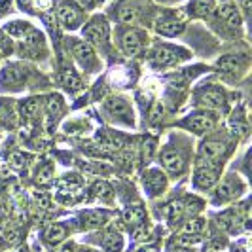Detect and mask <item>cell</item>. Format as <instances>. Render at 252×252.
<instances>
[{
    "label": "cell",
    "mask_w": 252,
    "mask_h": 252,
    "mask_svg": "<svg viewBox=\"0 0 252 252\" xmlns=\"http://www.w3.org/2000/svg\"><path fill=\"white\" fill-rule=\"evenodd\" d=\"M104 108L106 112L112 116L114 120L126 124V126H133V110H131V104L122 99V97H110L104 102Z\"/></svg>",
    "instance_id": "obj_1"
},
{
    "label": "cell",
    "mask_w": 252,
    "mask_h": 252,
    "mask_svg": "<svg viewBox=\"0 0 252 252\" xmlns=\"http://www.w3.org/2000/svg\"><path fill=\"white\" fill-rule=\"evenodd\" d=\"M188 53L180 48H173V46H159L152 53V61L156 66H171V64L178 63L182 59H186Z\"/></svg>",
    "instance_id": "obj_2"
},
{
    "label": "cell",
    "mask_w": 252,
    "mask_h": 252,
    "mask_svg": "<svg viewBox=\"0 0 252 252\" xmlns=\"http://www.w3.org/2000/svg\"><path fill=\"white\" fill-rule=\"evenodd\" d=\"M227 144L222 140L209 139L205 140L199 148V158H197V165H207V163H215L222 158V154L226 152Z\"/></svg>",
    "instance_id": "obj_3"
},
{
    "label": "cell",
    "mask_w": 252,
    "mask_h": 252,
    "mask_svg": "<svg viewBox=\"0 0 252 252\" xmlns=\"http://www.w3.org/2000/svg\"><path fill=\"white\" fill-rule=\"evenodd\" d=\"M108 32H110L108 23L102 17H95L84 27V38L89 44H104L108 40Z\"/></svg>",
    "instance_id": "obj_4"
},
{
    "label": "cell",
    "mask_w": 252,
    "mask_h": 252,
    "mask_svg": "<svg viewBox=\"0 0 252 252\" xmlns=\"http://www.w3.org/2000/svg\"><path fill=\"white\" fill-rule=\"evenodd\" d=\"M197 101L199 104L207 106L209 110H220L226 106V93H224V89L215 88V86L203 88L197 95Z\"/></svg>",
    "instance_id": "obj_5"
},
{
    "label": "cell",
    "mask_w": 252,
    "mask_h": 252,
    "mask_svg": "<svg viewBox=\"0 0 252 252\" xmlns=\"http://www.w3.org/2000/svg\"><path fill=\"white\" fill-rule=\"evenodd\" d=\"M72 44V53H74V57L78 59V63L82 64L86 70H95L97 68V57H95V51L93 48L86 44V42H80V40H72L70 42Z\"/></svg>",
    "instance_id": "obj_6"
},
{
    "label": "cell",
    "mask_w": 252,
    "mask_h": 252,
    "mask_svg": "<svg viewBox=\"0 0 252 252\" xmlns=\"http://www.w3.org/2000/svg\"><path fill=\"white\" fill-rule=\"evenodd\" d=\"M215 124L216 120L211 112H193L182 122V126L189 129V131H193V133H205V131L213 129Z\"/></svg>",
    "instance_id": "obj_7"
},
{
    "label": "cell",
    "mask_w": 252,
    "mask_h": 252,
    "mask_svg": "<svg viewBox=\"0 0 252 252\" xmlns=\"http://www.w3.org/2000/svg\"><path fill=\"white\" fill-rule=\"evenodd\" d=\"M218 173H220V167H215L213 163L197 165V171H195V177H193V184L199 189L213 188L216 184V180H218Z\"/></svg>",
    "instance_id": "obj_8"
},
{
    "label": "cell",
    "mask_w": 252,
    "mask_h": 252,
    "mask_svg": "<svg viewBox=\"0 0 252 252\" xmlns=\"http://www.w3.org/2000/svg\"><path fill=\"white\" fill-rule=\"evenodd\" d=\"M243 189H245V186L239 182V178L235 180V177H229L226 180H222V184L215 189V201L226 203L233 197H237Z\"/></svg>",
    "instance_id": "obj_9"
},
{
    "label": "cell",
    "mask_w": 252,
    "mask_h": 252,
    "mask_svg": "<svg viewBox=\"0 0 252 252\" xmlns=\"http://www.w3.org/2000/svg\"><path fill=\"white\" fill-rule=\"evenodd\" d=\"M57 19L63 23L66 29H74L82 21V12L72 2H61L57 6Z\"/></svg>",
    "instance_id": "obj_10"
},
{
    "label": "cell",
    "mask_w": 252,
    "mask_h": 252,
    "mask_svg": "<svg viewBox=\"0 0 252 252\" xmlns=\"http://www.w3.org/2000/svg\"><path fill=\"white\" fill-rule=\"evenodd\" d=\"M142 184H144V189L154 197V195L161 193V191L165 189V186H167V178H165V175H161V171L150 169V171H146V173L142 175Z\"/></svg>",
    "instance_id": "obj_11"
},
{
    "label": "cell",
    "mask_w": 252,
    "mask_h": 252,
    "mask_svg": "<svg viewBox=\"0 0 252 252\" xmlns=\"http://www.w3.org/2000/svg\"><path fill=\"white\" fill-rule=\"evenodd\" d=\"M161 163L163 167L169 171V173H173V175H180L182 171H184V158H182V154L175 148H165L161 152Z\"/></svg>",
    "instance_id": "obj_12"
},
{
    "label": "cell",
    "mask_w": 252,
    "mask_h": 252,
    "mask_svg": "<svg viewBox=\"0 0 252 252\" xmlns=\"http://www.w3.org/2000/svg\"><path fill=\"white\" fill-rule=\"evenodd\" d=\"M120 46L126 51V55H137L142 48V40H140V32L137 31H124L120 36Z\"/></svg>",
    "instance_id": "obj_13"
},
{
    "label": "cell",
    "mask_w": 252,
    "mask_h": 252,
    "mask_svg": "<svg viewBox=\"0 0 252 252\" xmlns=\"http://www.w3.org/2000/svg\"><path fill=\"white\" fill-rule=\"evenodd\" d=\"M218 17H220L229 29H239L241 23H243L241 12L237 10V6L231 4V2H226V4H222V6L218 8Z\"/></svg>",
    "instance_id": "obj_14"
},
{
    "label": "cell",
    "mask_w": 252,
    "mask_h": 252,
    "mask_svg": "<svg viewBox=\"0 0 252 252\" xmlns=\"http://www.w3.org/2000/svg\"><path fill=\"white\" fill-rule=\"evenodd\" d=\"M27 78V72L21 68V66H17V64H10V66H6L2 72H0V84L2 86H19V84H23Z\"/></svg>",
    "instance_id": "obj_15"
},
{
    "label": "cell",
    "mask_w": 252,
    "mask_h": 252,
    "mask_svg": "<svg viewBox=\"0 0 252 252\" xmlns=\"http://www.w3.org/2000/svg\"><path fill=\"white\" fill-rule=\"evenodd\" d=\"M247 57H237V55H226L218 61V68L224 70L227 74H237L239 76L245 68H247Z\"/></svg>",
    "instance_id": "obj_16"
},
{
    "label": "cell",
    "mask_w": 252,
    "mask_h": 252,
    "mask_svg": "<svg viewBox=\"0 0 252 252\" xmlns=\"http://www.w3.org/2000/svg\"><path fill=\"white\" fill-rule=\"evenodd\" d=\"M216 220H218L220 227L226 229L227 233H237L241 229V215L237 211H226L224 215H220Z\"/></svg>",
    "instance_id": "obj_17"
},
{
    "label": "cell",
    "mask_w": 252,
    "mask_h": 252,
    "mask_svg": "<svg viewBox=\"0 0 252 252\" xmlns=\"http://www.w3.org/2000/svg\"><path fill=\"white\" fill-rule=\"evenodd\" d=\"M108 213L106 211H88L82 215V222L86 227H101L106 220H108Z\"/></svg>",
    "instance_id": "obj_18"
},
{
    "label": "cell",
    "mask_w": 252,
    "mask_h": 252,
    "mask_svg": "<svg viewBox=\"0 0 252 252\" xmlns=\"http://www.w3.org/2000/svg\"><path fill=\"white\" fill-rule=\"evenodd\" d=\"M144 218H146V213H144V209H142L140 205L127 207L126 211H124V220H126L127 226H131V227L142 224V222H144Z\"/></svg>",
    "instance_id": "obj_19"
},
{
    "label": "cell",
    "mask_w": 252,
    "mask_h": 252,
    "mask_svg": "<svg viewBox=\"0 0 252 252\" xmlns=\"http://www.w3.org/2000/svg\"><path fill=\"white\" fill-rule=\"evenodd\" d=\"M184 31V25L177 19H161L158 23V32L163 36H177Z\"/></svg>",
    "instance_id": "obj_20"
},
{
    "label": "cell",
    "mask_w": 252,
    "mask_h": 252,
    "mask_svg": "<svg viewBox=\"0 0 252 252\" xmlns=\"http://www.w3.org/2000/svg\"><path fill=\"white\" fill-rule=\"evenodd\" d=\"M215 10V0H191L189 2V13L193 17H205Z\"/></svg>",
    "instance_id": "obj_21"
},
{
    "label": "cell",
    "mask_w": 252,
    "mask_h": 252,
    "mask_svg": "<svg viewBox=\"0 0 252 252\" xmlns=\"http://www.w3.org/2000/svg\"><path fill=\"white\" fill-rule=\"evenodd\" d=\"M64 237H66V227L63 224H51L44 233V239L48 245H59Z\"/></svg>",
    "instance_id": "obj_22"
},
{
    "label": "cell",
    "mask_w": 252,
    "mask_h": 252,
    "mask_svg": "<svg viewBox=\"0 0 252 252\" xmlns=\"http://www.w3.org/2000/svg\"><path fill=\"white\" fill-rule=\"evenodd\" d=\"M61 84H63L64 88L70 89V91H80L82 89L80 76L76 74L72 68H68V66H64L63 70H61Z\"/></svg>",
    "instance_id": "obj_23"
},
{
    "label": "cell",
    "mask_w": 252,
    "mask_h": 252,
    "mask_svg": "<svg viewBox=\"0 0 252 252\" xmlns=\"http://www.w3.org/2000/svg\"><path fill=\"white\" fill-rule=\"evenodd\" d=\"M82 184H84V180H82V177L80 175H66V177H63L59 182H57V186H59V189L61 191H76V189L82 188Z\"/></svg>",
    "instance_id": "obj_24"
},
{
    "label": "cell",
    "mask_w": 252,
    "mask_h": 252,
    "mask_svg": "<svg viewBox=\"0 0 252 252\" xmlns=\"http://www.w3.org/2000/svg\"><path fill=\"white\" fill-rule=\"evenodd\" d=\"M102 247H104V251L106 252H120L122 251V247H124L122 235H120V233H116V231L106 233V235H104V239H102Z\"/></svg>",
    "instance_id": "obj_25"
},
{
    "label": "cell",
    "mask_w": 252,
    "mask_h": 252,
    "mask_svg": "<svg viewBox=\"0 0 252 252\" xmlns=\"http://www.w3.org/2000/svg\"><path fill=\"white\" fill-rule=\"evenodd\" d=\"M31 29H32V27L29 25V23H23V21H13V23H8V25L4 27L6 34L15 36V38H25L27 32H29Z\"/></svg>",
    "instance_id": "obj_26"
},
{
    "label": "cell",
    "mask_w": 252,
    "mask_h": 252,
    "mask_svg": "<svg viewBox=\"0 0 252 252\" xmlns=\"http://www.w3.org/2000/svg\"><path fill=\"white\" fill-rule=\"evenodd\" d=\"M46 110H48L50 120L55 122L61 116V112H63V99L59 95H51L50 99H48V104H46Z\"/></svg>",
    "instance_id": "obj_27"
},
{
    "label": "cell",
    "mask_w": 252,
    "mask_h": 252,
    "mask_svg": "<svg viewBox=\"0 0 252 252\" xmlns=\"http://www.w3.org/2000/svg\"><path fill=\"white\" fill-rule=\"evenodd\" d=\"M91 193L97 195V197H102V199H110L112 189H110V186H108L104 180H97V182L93 184V188H91Z\"/></svg>",
    "instance_id": "obj_28"
},
{
    "label": "cell",
    "mask_w": 252,
    "mask_h": 252,
    "mask_svg": "<svg viewBox=\"0 0 252 252\" xmlns=\"http://www.w3.org/2000/svg\"><path fill=\"white\" fill-rule=\"evenodd\" d=\"M137 19H139V12H137V8L124 6V8L120 10V21H122V23H127V25H131V23H135Z\"/></svg>",
    "instance_id": "obj_29"
},
{
    "label": "cell",
    "mask_w": 252,
    "mask_h": 252,
    "mask_svg": "<svg viewBox=\"0 0 252 252\" xmlns=\"http://www.w3.org/2000/svg\"><path fill=\"white\" fill-rule=\"evenodd\" d=\"M231 126H233V131L237 133V135H247V131H249V124H247V118L243 116V112L233 116V120H231Z\"/></svg>",
    "instance_id": "obj_30"
},
{
    "label": "cell",
    "mask_w": 252,
    "mask_h": 252,
    "mask_svg": "<svg viewBox=\"0 0 252 252\" xmlns=\"http://www.w3.org/2000/svg\"><path fill=\"white\" fill-rule=\"evenodd\" d=\"M205 229V220L203 218H191L188 224L184 226V233H191V235H201Z\"/></svg>",
    "instance_id": "obj_31"
},
{
    "label": "cell",
    "mask_w": 252,
    "mask_h": 252,
    "mask_svg": "<svg viewBox=\"0 0 252 252\" xmlns=\"http://www.w3.org/2000/svg\"><path fill=\"white\" fill-rule=\"evenodd\" d=\"M21 110H23V116L31 120V118H34L38 114V110H40V101H38V99H29V101L23 102Z\"/></svg>",
    "instance_id": "obj_32"
},
{
    "label": "cell",
    "mask_w": 252,
    "mask_h": 252,
    "mask_svg": "<svg viewBox=\"0 0 252 252\" xmlns=\"http://www.w3.org/2000/svg\"><path fill=\"white\" fill-rule=\"evenodd\" d=\"M36 180H38V184H50L51 180H53V165L46 163L44 167H40V171H38V175H36Z\"/></svg>",
    "instance_id": "obj_33"
},
{
    "label": "cell",
    "mask_w": 252,
    "mask_h": 252,
    "mask_svg": "<svg viewBox=\"0 0 252 252\" xmlns=\"http://www.w3.org/2000/svg\"><path fill=\"white\" fill-rule=\"evenodd\" d=\"M110 80L116 86H126L127 82H129V74H127L126 68H114L112 72H110Z\"/></svg>",
    "instance_id": "obj_34"
},
{
    "label": "cell",
    "mask_w": 252,
    "mask_h": 252,
    "mask_svg": "<svg viewBox=\"0 0 252 252\" xmlns=\"http://www.w3.org/2000/svg\"><path fill=\"white\" fill-rule=\"evenodd\" d=\"M27 158L25 156V152H13L12 156H10V163L13 165V167H25V163H27Z\"/></svg>",
    "instance_id": "obj_35"
},
{
    "label": "cell",
    "mask_w": 252,
    "mask_h": 252,
    "mask_svg": "<svg viewBox=\"0 0 252 252\" xmlns=\"http://www.w3.org/2000/svg\"><path fill=\"white\" fill-rule=\"evenodd\" d=\"M161 116H163V104H161V102H156V104L152 106L150 120H152V122H158Z\"/></svg>",
    "instance_id": "obj_36"
},
{
    "label": "cell",
    "mask_w": 252,
    "mask_h": 252,
    "mask_svg": "<svg viewBox=\"0 0 252 252\" xmlns=\"http://www.w3.org/2000/svg\"><path fill=\"white\" fill-rule=\"evenodd\" d=\"M154 148H156V140H154V139L144 140V158H146V159H150V158H152Z\"/></svg>",
    "instance_id": "obj_37"
},
{
    "label": "cell",
    "mask_w": 252,
    "mask_h": 252,
    "mask_svg": "<svg viewBox=\"0 0 252 252\" xmlns=\"http://www.w3.org/2000/svg\"><path fill=\"white\" fill-rule=\"evenodd\" d=\"M36 201H38V205H42L44 209H50L51 207V199L48 193H36Z\"/></svg>",
    "instance_id": "obj_38"
},
{
    "label": "cell",
    "mask_w": 252,
    "mask_h": 252,
    "mask_svg": "<svg viewBox=\"0 0 252 252\" xmlns=\"http://www.w3.org/2000/svg\"><path fill=\"white\" fill-rule=\"evenodd\" d=\"M0 48H2L4 51H12V42L4 36L2 32H0Z\"/></svg>",
    "instance_id": "obj_39"
},
{
    "label": "cell",
    "mask_w": 252,
    "mask_h": 252,
    "mask_svg": "<svg viewBox=\"0 0 252 252\" xmlns=\"http://www.w3.org/2000/svg\"><path fill=\"white\" fill-rule=\"evenodd\" d=\"M55 252H76V245L74 243H64L63 247H59Z\"/></svg>",
    "instance_id": "obj_40"
},
{
    "label": "cell",
    "mask_w": 252,
    "mask_h": 252,
    "mask_svg": "<svg viewBox=\"0 0 252 252\" xmlns=\"http://www.w3.org/2000/svg\"><path fill=\"white\" fill-rule=\"evenodd\" d=\"M34 4H36L40 10H46V8H50L51 0H34Z\"/></svg>",
    "instance_id": "obj_41"
},
{
    "label": "cell",
    "mask_w": 252,
    "mask_h": 252,
    "mask_svg": "<svg viewBox=\"0 0 252 252\" xmlns=\"http://www.w3.org/2000/svg\"><path fill=\"white\" fill-rule=\"evenodd\" d=\"M10 8V0H0V15Z\"/></svg>",
    "instance_id": "obj_42"
},
{
    "label": "cell",
    "mask_w": 252,
    "mask_h": 252,
    "mask_svg": "<svg viewBox=\"0 0 252 252\" xmlns=\"http://www.w3.org/2000/svg\"><path fill=\"white\" fill-rule=\"evenodd\" d=\"M31 4H32V0H19V8L21 10H31Z\"/></svg>",
    "instance_id": "obj_43"
},
{
    "label": "cell",
    "mask_w": 252,
    "mask_h": 252,
    "mask_svg": "<svg viewBox=\"0 0 252 252\" xmlns=\"http://www.w3.org/2000/svg\"><path fill=\"white\" fill-rule=\"evenodd\" d=\"M239 4L243 6V10H245V12H249V10H251V0H239Z\"/></svg>",
    "instance_id": "obj_44"
},
{
    "label": "cell",
    "mask_w": 252,
    "mask_h": 252,
    "mask_svg": "<svg viewBox=\"0 0 252 252\" xmlns=\"http://www.w3.org/2000/svg\"><path fill=\"white\" fill-rule=\"evenodd\" d=\"M171 252H189V251H186L184 247H177V249H171Z\"/></svg>",
    "instance_id": "obj_45"
},
{
    "label": "cell",
    "mask_w": 252,
    "mask_h": 252,
    "mask_svg": "<svg viewBox=\"0 0 252 252\" xmlns=\"http://www.w3.org/2000/svg\"><path fill=\"white\" fill-rule=\"evenodd\" d=\"M139 252H156V249H150V247H148V249H142V251H139Z\"/></svg>",
    "instance_id": "obj_46"
},
{
    "label": "cell",
    "mask_w": 252,
    "mask_h": 252,
    "mask_svg": "<svg viewBox=\"0 0 252 252\" xmlns=\"http://www.w3.org/2000/svg\"><path fill=\"white\" fill-rule=\"evenodd\" d=\"M80 252H99V251H93V249H82Z\"/></svg>",
    "instance_id": "obj_47"
},
{
    "label": "cell",
    "mask_w": 252,
    "mask_h": 252,
    "mask_svg": "<svg viewBox=\"0 0 252 252\" xmlns=\"http://www.w3.org/2000/svg\"><path fill=\"white\" fill-rule=\"evenodd\" d=\"M233 252H245V251H243L241 247H233Z\"/></svg>",
    "instance_id": "obj_48"
}]
</instances>
